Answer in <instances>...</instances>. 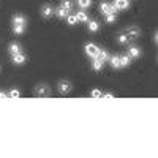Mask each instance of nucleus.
Returning a JSON list of instances; mask_svg holds the SVG:
<instances>
[{"mask_svg":"<svg viewBox=\"0 0 158 158\" xmlns=\"http://www.w3.org/2000/svg\"><path fill=\"white\" fill-rule=\"evenodd\" d=\"M125 33H127V36L130 38V40H136L138 36H139V29L138 27H128L127 30H125Z\"/></svg>","mask_w":158,"mask_h":158,"instance_id":"obj_5","label":"nucleus"},{"mask_svg":"<svg viewBox=\"0 0 158 158\" xmlns=\"http://www.w3.org/2000/svg\"><path fill=\"white\" fill-rule=\"evenodd\" d=\"M13 25H25V18L21 15H16L13 18Z\"/></svg>","mask_w":158,"mask_h":158,"instance_id":"obj_12","label":"nucleus"},{"mask_svg":"<svg viewBox=\"0 0 158 158\" xmlns=\"http://www.w3.org/2000/svg\"><path fill=\"white\" fill-rule=\"evenodd\" d=\"M24 62H25V56L21 54V52L16 54V56H13V63H15V65H22Z\"/></svg>","mask_w":158,"mask_h":158,"instance_id":"obj_11","label":"nucleus"},{"mask_svg":"<svg viewBox=\"0 0 158 158\" xmlns=\"http://www.w3.org/2000/svg\"><path fill=\"white\" fill-rule=\"evenodd\" d=\"M84 49H85V54H87L89 57H92V59L98 57V56H100V51H101V49H100L97 44H94V43H87Z\"/></svg>","mask_w":158,"mask_h":158,"instance_id":"obj_1","label":"nucleus"},{"mask_svg":"<svg viewBox=\"0 0 158 158\" xmlns=\"http://www.w3.org/2000/svg\"><path fill=\"white\" fill-rule=\"evenodd\" d=\"M76 18H77L79 22H89V16H87V13H84V11H79L76 15Z\"/></svg>","mask_w":158,"mask_h":158,"instance_id":"obj_15","label":"nucleus"},{"mask_svg":"<svg viewBox=\"0 0 158 158\" xmlns=\"http://www.w3.org/2000/svg\"><path fill=\"white\" fill-rule=\"evenodd\" d=\"M103 65H104V62H103L100 57H95V59H94V70H95V71H100V70L103 68Z\"/></svg>","mask_w":158,"mask_h":158,"instance_id":"obj_14","label":"nucleus"},{"mask_svg":"<svg viewBox=\"0 0 158 158\" xmlns=\"http://www.w3.org/2000/svg\"><path fill=\"white\" fill-rule=\"evenodd\" d=\"M54 11H56L54 8H52L51 5H48V3H46V5H43V6H41V16H43V18H51L52 15H54Z\"/></svg>","mask_w":158,"mask_h":158,"instance_id":"obj_6","label":"nucleus"},{"mask_svg":"<svg viewBox=\"0 0 158 158\" xmlns=\"http://www.w3.org/2000/svg\"><path fill=\"white\" fill-rule=\"evenodd\" d=\"M118 43H120V44H128V43H130V38L127 36V33H125V32L118 35Z\"/></svg>","mask_w":158,"mask_h":158,"instance_id":"obj_17","label":"nucleus"},{"mask_svg":"<svg viewBox=\"0 0 158 158\" xmlns=\"http://www.w3.org/2000/svg\"><path fill=\"white\" fill-rule=\"evenodd\" d=\"M114 5L117 10H127L130 6V2L128 0H114Z\"/></svg>","mask_w":158,"mask_h":158,"instance_id":"obj_7","label":"nucleus"},{"mask_svg":"<svg viewBox=\"0 0 158 158\" xmlns=\"http://www.w3.org/2000/svg\"><path fill=\"white\" fill-rule=\"evenodd\" d=\"M155 41H156V43H158V32H156V33H155Z\"/></svg>","mask_w":158,"mask_h":158,"instance_id":"obj_28","label":"nucleus"},{"mask_svg":"<svg viewBox=\"0 0 158 158\" xmlns=\"http://www.w3.org/2000/svg\"><path fill=\"white\" fill-rule=\"evenodd\" d=\"M103 62H109V54H108V52L106 51H100V56H98Z\"/></svg>","mask_w":158,"mask_h":158,"instance_id":"obj_24","label":"nucleus"},{"mask_svg":"<svg viewBox=\"0 0 158 158\" xmlns=\"http://www.w3.org/2000/svg\"><path fill=\"white\" fill-rule=\"evenodd\" d=\"M128 56H130L131 59H138V57L141 56V49H139V48H135V46L128 48Z\"/></svg>","mask_w":158,"mask_h":158,"instance_id":"obj_8","label":"nucleus"},{"mask_svg":"<svg viewBox=\"0 0 158 158\" xmlns=\"http://www.w3.org/2000/svg\"><path fill=\"white\" fill-rule=\"evenodd\" d=\"M98 29H100V25L97 21H89V30L90 32H98Z\"/></svg>","mask_w":158,"mask_h":158,"instance_id":"obj_16","label":"nucleus"},{"mask_svg":"<svg viewBox=\"0 0 158 158\" xmlns=\"http://www.w3.org/2000/svg\"><path fill=\"white\" fill-rule=\"evenodd\" d=\"M90 97L92 98H103V92L98 90V89H94V90L90 92Z\"/></svg>","mask_w":158,"mask_h":158,"instance_id":"obj_20","label":"nucleus"},{"mask_svg":"<svg viewBox=\"0 0 158 158\" xmlns=\"http://www.w3.org/2000/svg\"><path fill=\"white\" fill-rule=\"evenodd\" d=\"M77 5L81 8H89L92 5V0H77Z\"/></svg>","mask_w":158,"mask_h":158,"instance_id":"obj_21","label":"nucleus"},{"mask_svg":"<svg viewBox=\"0 0 158 158\" xmlns=\"http://www.w3.org/2000/svg\"><path fill=\"white\" fill-rule=\"evenodd\" d=\"M49 94H51V90L44 84H40V85L35 87V95L36 97H49Z\"/></svg>","mask_w":158,"mask_h":158,"instance_id":"obj_4","label":"nucleus"},{"mask_svg":"<svg viewBox=\"0 0 158 158\" xmlns=\"http://www.w3.org/2000/svg\"><path fill=\"white\" fill-rule=\"evenodd\" d=\"M8 97H10V98H19V97H21V92H19L18 89H13V90H10Z\"/></svg>","mask_w":158,"mask_h":158,"instance_id":"obj_22","label":"nucleus"},{"mask_svg":"<svg viewBox=\"0 0 158 158\" xmlns=\"http://www.w3.org/2000/svg\"><path fill=\"white\" fill-rule=\"evenodd\" d=\"M115 18H117V13H111V15H106V22H114L115 21Z\"/></svg>","mask_w":158,"mask_h":158,"instance_id":"obj_25","label":"nucleus"},{"mask_svg":"<svg viewBox=\"0 0 158 158\" xmlns=\"http://www.w3.org/2000/svg\"><path fill=\"white\" fill-rule=\"evenodd\" d=\"M67 24H68V25H74V24H77V18H76V15H68V16H67Z\"/></svg>","mask_w":158,"mask_h":158,"instance_id":"obj_19","label":"nucleus"},{"mask_svg":"<svg viewBox=\"0 0 158 158\" xmlns=\"http://www.w3.org/2000/svg\"><path fill=\"white\" fill-rule=\"evenodd\" d=\"M109 63H111L112 68H120V57H118V56L111 57V59H109Z\"/></svg>","mask_w":158,"mask_h":158,"instance_id":"obj_13","label":"nucleus"},{"mask_svg":"<svg viewBox=\"0 0 158 158\" xmlns=\"http://www.w3.org/2000/svg\"><path fill=\"white\" fill-rule=\"evenodd\" d=\"M8 51H10L11 56H16V54H19V52H21V46L18 43H11L10 48H8Z\"/></svg>","mask_w":158,"mask_h":158,"instance_id":"obj_10","label":"nucleus"},{"mask_svg":"<svg viewBox=\"0 0 158 158\" xmlns=\"http://www.w3.org/2000/svg\"><path fill=\"white\" fill-rule=\"evenodd\" d=\"M100 11L103 13L104 16H106V15H111V13H117L118 10L115 8V5H111L108 2H101L100 3Z\"/></svg>","mask_w":158,"mask_h":158,"instance_id":"obj_2","label":"nucleus"},{"mask_svg":"<svg viewBox=\"0 0 158 158\" xmlns=\"http://www.w3.org/2000/svg\"><path fill=\"white\" fill-rule=\"evenodd\" d=\"M62 6L67 10V11H70V10L73 8V2H71V0H63V2H62Z\"/></svg>","mask_w":158,"mask_h":158,"instance_id":"obj_23","label":"nucleus"},{"mask_svg":"<svg viewBox=\"0 0 158 158\" xmlns=\"http://www.w3.org/2000/svg\"><path fill=\"white\" fill-rule=\"evenodd\" d=\"M0 98H8V94H5L3 90H0Z\"/></svg>","mask_w":158,"mask_h":158,"instance_id":"obj_26","label":"nucleus"},{"mask_svg":"<svg viewBox=\"0 0 158 158\" xmlns=\"http://www.w3.org/2000/svg\"><path fill=\"white\" fill-rule=\"evenodd\" d=\"M130 62H131V57L127 54V56H122L120 57V67H127V65H130Z\"/></svg>","mask_w":158,"mask_h":158,"instance_id":"obj_18","label":"nucleus"},{"mask_svg":"<svg viewBox=\"0 0 158 158\" xmlns=\"http://www.w3.org/2000/svg\"><path fill=\"white\" fill-rule=\"evenodd\" d=\"M103 98H114L112 94H103Z\"/></svg>","mask_w":158,"mask_h":158,"instance_id":"obj_27","label":"nucleus"},{"mask_svg":"<svg viewBox=\"0 0 158 158\" xmlns=\"http://www.w3.org/2000/svg\"><path fill=\"white\" fill-rule=\"evenodd\" d=\"M57 89H59V92H60L62 95H67V94H70V92H71L73 85H71V82H70V81H60Z\"/></svg>","mask_w":158,"mask_h":158,"instance_id":"obj_3","label":"nucleus"},{"mask_svg":"<svg viewBox=\"0 0 158 158\" xmlns=\"http://www.w3.org/2000/svg\"><path fill=\"white\" fill-rule=\"evenodd\" d=\"M56 15H57V18H60V19H67V16H68V11L67 10H65L62 5L59 6V8H56Z\"/></svg>","mask_w":158,"mask_h":158,"instance_id":"obj_9","label":"nucleus"}]
</instances>
